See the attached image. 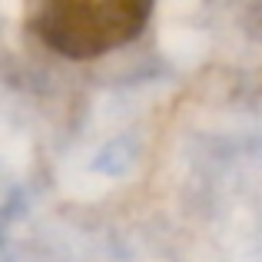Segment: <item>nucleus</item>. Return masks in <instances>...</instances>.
Here are the masks:
<instances>
[{
    "instance_id": "nucleus-1",
    "label": "nucleus",
    "mask_w": 262,
    "mask_h": 262,
    "mask_svg": "<svg viewBox=\"0 0 262 262\" xmlns=\"http://www.w3.org/2000/svg\"><path fill=\"white\" fill-rule=\"evenodd\" d=\"M156 0H27L30 30L67 60H96L133 43Z\"/></svg>"
}]
</instances>
